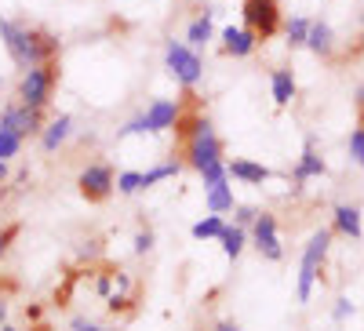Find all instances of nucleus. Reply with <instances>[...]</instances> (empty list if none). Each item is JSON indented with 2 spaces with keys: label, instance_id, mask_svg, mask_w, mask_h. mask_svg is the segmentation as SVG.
Returning a JSON list of instances; mask_svg holds the SVG:
<instances>
[{
  "label": "nucleus",
  "instance_id": "obj_14",
  "mask_svg": "<svg viewBox=\"0 0 364 331\" xmlns=\"http://www.w3.org/2000/svg\"><path fill=\"white\" fill-rule=\"evenodd\" d=\"M215 8H204L197 18H190V26H186V44L193 48V51H204L211 40H215Z\"/></svg>",
  "mask_w": 364,
  "mask_h": 331
},
{
  "label": "nucleus",
  "instance_id": "obj_9",
  "mask_svg": "<svg viewBox=\"0 0 364 331\" xmlns=\"http://www.w3.org/2000/svg\"><path fill=\"white\" fill-rule=\"evenodd\" d=\"M44 124H48V120H44V109L22 106L18 99H11V102L0 106V128H11V131H18L22 139H41Z\"/></svg>",
  "mask_w": 364,
  "mask_h": 331
},
{
  "label": "nucleus",
  "instance_id": "obj_11",
  "mask_svg": "<svg viewBox=\"0 0 364 331\" xmlns=\"http://www.w3.org/2000/svg\"><path fill=\"white\" fill-rule=\"evenodd\" d=\"M142 113H146V128H149V135H161V131H171V128L178 124L182 102H178V99H154Z\"/></svg>",
  "mask_w": 364,
  "mask_h": 331
},
{
  "label": "nucleus",
  "instance_id": "obj_19",
  "mask_svg": "<svg viewBox=\"0 0 364 331\" xmlns=\"http://www.w3.org/2000/svg\"><path fill=\"white\" fill-rule=\"evenodd\" d=\"M204 207H208L211 215H230V212H233L237 197H233L230 178H226V183H219V186H211V190H204Z\"/></svg>",
  "mask_w": 364,
  "mask_h": 331
},
{
  "label": "nucleus",
  "instance_id": "obj_2",
  "mask_svg": "<svg viewBox=\"0 0 364 331\" xmlns=\"http://www.w3.org/2000/svg\"><path fill=\"white\" fill-rule=\"evenodd\" d=\"M171 131H175V139L182 142V164H186V168L200 171V168H208V164L223 161V149H226V146H223L215 124H211L204 113H182L178 124H175Z\"/></svg>",
  "mask_w": 364,
  "mask_h": 331
},
{
  "label": "nucleus",
  "instance_id": "obj_40",
  "mask_svg": "<svg viewBox=\"0 0 364 331\" xmlns=\"http://www.w3.org/2000/svg\"><path fill=\"white\" fill-rule=\"evenodd\" d=\"M0 331H18V327H11V324L4 320V324H0Z\"/></svg>",
  "mask_w": 364,
  "mask_h": 331
},
{
  "label": "nucleus",
  "instance_id": "obj_45",
  "mask_svg": "<svg viewBox=\"0 0 364 331\" xmlns=\"http://www.w3.org/2000/svg\"><path fill=\"white\" fill-rule=\"evenodd\" d=\"M360 92H364V87H360Z\"/></svg>",
  "mask_w": 364,
  "mask_h": 331
},
{
  "label": "nucleus",
  "instance_id": "obj_27",
  "mask_svg": "<svg viewBox=\"0 0 364 331\" xmlns=\"http://www.w3.org/2000/svg\"><path fill=\"white\" fill-rule=\"evenodd\" d=\"M132 135H149V128H146V113H135V116H128L124 124L117 128V139H132Z\"/></svg>",
  "mask_w": 364,
  "mask_h": 331
},
{
  "label": "nucleus",
  "instance_id": "obj_38",
  "mask_svg": "<svg viewBox=\"0 0 364 331\" xmlns=\"http://www.w3.org/2000/svg\"><path fill=\"white\" fill-rule=\"evenodd\" d=\"M117 288L120 291H132V277L128 273H117Z\"/></svg>",
  "mask_w": 364,
  "mask_h": 331
},
{
  "label": "nucleus",
  "instance_id": "obj_7",
  "mask_svg": "<svg viewBox=\"0 0 364 331\" xmlns=\"http://www.w3.org/2000/svg\"><path fill=\"white\" fill-rule=\"evenodd\" d=\"M77 190H80V197H84L87 204H102V200H109V197L117 193V171H113V164L95 161V164L80 168V175H77Z\"/></svg>",
  "mask_w": 364,
  "mask_h": 331
},
{
  "label": "nucleus",
  "instance_id": "obj_25",
  "mask_svg": "<svg viewBox=\"0 0 364 331\" xmlns=\"http://www.w3.org/2000/svg\"><path fill=\"white\" fill-rule=\"evenodd\" d=\"M117 193H120V197L142 193V171H120V175H117Z\"/></svg>",
  "mask_w": 364,
  "mask_h": 331
},
{
  "label": "nucleus",
  "instance_id": "obj_34",
  "mask_svg": "<svg viewBox=\"0 0 364 331\" xmlns=\"http://www.w3.org/2000/svg\"><path fill=\"white\" fill-rule=\"evenodd\" d=\"M18 237V226H8V229H0V259H4L11 251V240Z\"/></svg>",
  "mask_w": 364,
  "mask_h": 331
},
{
  "label": "nucleus",
  "instance_id": "obj_29",
  "mask_svg": "<svg viewBox=\"0 0 364 331\" xmlns=\"http://www.w3.org/2000/svg\"><path fill=\"white\" fill-rule=\"evenodd\" d=\"M154 244H157V233L154 229H139L135 233V240H132V248H135V255H149V251H154Z\"/></svg>",
  "mask_w": 364,
  "mask_h": 331
},
{
  "label": "nucleus",
  "instance_id": "obj_26",
  "mask_svg": "<svg viewBox=\"0 0 364 331\" xmlns=\"http://www.w3.org/2000/svg\"><path fill=\"white\" fill-rule=\"evenodd\" d=\"M200 175V183H204V190H211V186H219V183H226V161H215V164H208V168H200L197 171Z\"/></svg>",
  "mask_w": 364,
  "mask_h": 331
},
{
  "label": "nucleus",
  "instance_id": "obj_33",
  "mask_svg": "<svg viewBox=\"0 0 364 331\" xmlns=\"http://www.w3.org/2000/svg\"><path fill=\"white\" fill-rule=\"evenodd\" d=\"M357 313V306L350 303V298H336V310H331V317L336 320H346V317H353Z\"/></svg>",
  "mask_w": 364,
  "mask_h": 331
},
{
  "label": "nucleus",
  "instance_id": "obj_8",
  "mask_svg": "<svg viewBox=\"0 0 364 331\" xmlns=\"http://www.w3.org/2000/svg\"><path fill=\"white\" fill-rule=\"evenodd\" d=\"M248 244L266 259V262H281L284 248H281V226L273 212H259V219L248 226Z\"/></svg>",
  "mask_w": 364,
  "mask_h": 331
},
{
  "label": "nucleus",
  "instance_id": "obj_5",
  "mask_svg": "<svg viewBox=\"0 0 364 331\" xmlns=\"http://www.w3.org/2000/svg\"><path fill=\"white\" fill-rule=\"evenodd\" d=\"M328 248H331V229H317V233L306 240V248H302V262H299V284H295L299 303H310L314 284H317V277H321V266H324V259H328Z\"/></svg>",
  "mask_w": 364,
  "mask_h": 331
},
{
  "label": "nucleus",
  "instance_id": "obj_22",
  "mask_svg": "<svg viewBox=\"0 0 364 331\" xmlns=\"http://www.w3.org/2000/svg\"><path fill=\"white\" fill-rule=\"evenodd\" d=\"M178 171H182V161H164V164H154L149 171H142V190H154L157 183L178 178Z\"/></svg>",
  "mask_w": 364,
  "mask_h": 331
},
{
  "label": "nucleus",
  "instance_id": "obj_13",
  "mask_svg": "<svg viewBox=\"0 0 364 331\" xmlns=\"http://www.w3.org/2000/svg\"><path fill=\"white\" fill-rule=\"evenodd\" d=\"M73 113H58V116H51L48 124H44V131H41V149L44 153H58L70 139H73Z\"/></svg>",
  "mask_w": 364,
  "mask_h": 331
},
{
  "label": "nucleus",
  "instance_id": "obj_37",
  "mask_svg": "<svg viewBox=\"0 0 364 331\" xmlns=\"http://www.w3.org/2000/svg\"><path fill=\"white\" fill-rule=\"evenodd\" d=\"M211 331H240V327H237V320H219Z\"/></svg>",
  "mask_w": 364,
  "mask_h": 331
},
{
  "label": "nucleus",
  "instance_id": "obj_32",
  "mask_svg": "<svg viewBox=\"0 0 364 331\" xmlns=\"http://www.w3.org/2000/svg\"><path fill=\"white\" fill-rule=\"evenodd\" d=\"M70 331H117V327L95 324V320H87V317H73V320H70Z\"/></svg>",
  "mask_w": 364,
  "mask_h": 331
},
{
  "label": "nucleus",
  "instance_id": "obj_12",
  "mask_svg": "<svg viewBox=\"0 0 364 331\" xmlns=\"http://www.w3.org/2000/svg\"><path fill=\"white\" fill-rule=\"evenodd\" d=\"M219 40H223V55L226 58H252L255 55V48H259V37L252 33L248 26H223V33H219Z\"/></svg>",
  "mask_w": 364,
  "mask_h": 331
},
{
  "label": "nucleus",
  "instance_id": "obj_20",
  "mask_svg": "<svg viewBox=\"0 0 364 331\" xmlns=\"http://www.w3.org/2000/svg\"><path fill=\"white\" fill-rule=\"evenodd\" d=\"M219 244H223V255H226L230 262H237L240 255H245V248H248V229L237 226V222H233V226L226 222V229L219 233Z\"/></svg>",
  "mask_w": 364,
  "mask_h": 331
},
{
  "label": "nucleus",
  "instance_id": "obj_1",
  "mask_svg": "<svg viewBox=\"0 0 364 331\" xmlns=\"http://www.w3.org/2000/svg\"><path fill=\"white\" fill-rule=\"evenodd\" d=\"M0 40H4V51L15 63V70L41 66L48 58H58V51H63V40H58L51 29L29 26V22H18V18H0Z\"/></svg>",
  "mask_w": 364,
  "mask_h": 331
},
{
  "label": "nucleus",
  "instance_id": "obj_35",
  "mask_svg": "<svg viewBox=\"0 0 364 331\" xmlns=\"http://www.w3.org/2000/svg\"><path fill=\"white\" fill-rule=\"evenodd\" d=\"M109 284H113V277H109V273H102V277L95 281V291H99V295L106 298V295H109Z\"/></svg>",
  "mask_w": 364,
  "mask_h": 331
},
{
  "label": "nucleus",
  "instance_id": "obj_39",
  "mask_svg": "<svg viewBox=\"0 0 364 331\" xmlns=\"http://www.w3.org/2000/svg\"><path fill=\"white\" fill-rule=\"evenodd\" d=\"M4 320H8V303L0 298V324H4Z\"/></svg>",
  "mask_w": 364,
  "mask_h": 331
},
{
  "label": "nucleus",
  "instance_id": "obj_16",
  "mask_svg": "<svg viewBox=\"0 0 364 331\" xmlns=\"http://www.w3.org/2000/svg\"><path fill=\"white\" fill-rule=\"evenodd\" d=\"M331 222H336V233H343L350 240H360L364 237V222H360V207L357 204H336Z\"/></svg>",
  "mask_w": 364,
  "mask_h": 331
},
{
  "label": "nucleus",
  "instance_id": "obj_23",
  "mask_svg": "<svg viewBox=\"0 0 364 331\" xmlns=\"http://www.w3.org/2000/svg\"><path fill=\"white\" fill-rule=\"evenodd\" d=\"M226 229V219L223 215H204V219H197L193 226H190V237L193 240H219V233Z\"/></svg>",
  "mask_w": 364,
  "mask_h": 331
},
{
  "label": "nucleus",
  "instance_id": "obj_3",
  "mask_svg": "<svg viewBox=\"0 0 364 331\" xmlns=\"http://www.w3.org/2000/svg\"><path fill=\"white\" fill-rule=\"evenodd\" d=\"M58 77H63V70H58V58H48V63H41V66L22 70L18 87H15V99H18L22 106L48 109V106H51V99H55Z\"/></svg>",
  "mask_w": 364,
  "mask_h": 331
},
{
  "label": "nucleus",
  "instance_id": "obj_31",
  "mask_svg": "<svg viewBox=\"0 0 364 331\" xmlns=\"http://www.w3.org/2000/svg\"><path fill=\"white\" fill-rule=\"evenodd\" d=\"M255 219H259V207H252V204H237V207H233V222H237V226L248 229Z\"/></svg>",
  "mask_w": 364,
  "mask_h": 331
},
{
  "label": "nucleus",
  "instance_id": "obj_42",
  "mask_svg": "<svg viewBox=\"0 0 364 331\" xmlns=\"http://www.w3.org/2000/svg\"><path fill=\"white\" fill-rule=\"evenodd\" d=\"M360 26H364V11H360Z\"/></svg>",
  "mask_w": 364,
  "mask_h": 331
},
{
  "label": "nucleus",
  "instance_id": "obj_4",
  "mask_svg": "<svg viewBox=\"0 0 364 331\" xmlns=\"http://www.w3.org/2000/svg\"><path fill=\"white\" fill-rule=\"evenodd\" d=\"M164 70H168V77H171L178 87L193 92V87L204 80V55L193 51L186 40L168 37V40H164Z\"/></svg>",
  "mask_w": 364,
  "mask_h": 331
},
{
  "label": "nucleus",
  "instance_id": "obj_24",
  "mask_svg": "<svg viewBox=\"0 0 364 331\" xmlns=\"http://www.w3.org/2000/svg\"><path fill=\"white\" fill-rule=\"evenodd\" d=\"M22 146H26V139L18 135V131H11V128H0V161H15L18 153H22Z\"/></svg>",
  "mask_w": 364,
  "mask_h": 331
},
{
  "label": "nucleus",
  "instance_id": "obj_43",
  "mask_svg": "<svg viewBox=\"0 0 364 331\" xmlns=\"http://www.w3.org/2000/svg\"><path fill=\"white\" fill-rule=\"evenodd\" d=\"M0 87H4V77H0Z\"/></svg>",
  "mask_w": 364,
  "mask_h": 331
},
{
  "label": "nucleus",
  "instance_id": "obj_36",
  "mask_svg": "<svg viewBox=\"0 0 364 331\" xmlns=\"http://www.w3.org/2000/svg\"><path fill=\"white\" fill-rule=\"evenodd\" d=\"M11 183V171H8V161H0V193H4V186Z\"/></svg>",
  "mask_w": 364,
  "mask_h": 331
},
{
  "label": "nucleus",
  "instance_id": "obj_41",
  "mask_svg": "<svg viewBox=\"0 0 364 331\" xmlns=\"http://www.w3.org/2000/svg\"><path fill=\"white\" fill-rule=\"evenodd\" d=\"M33 331H48V327H44V324H41V327H33Z\"/></svg>",
  "mask_w": 364,
  "mask_h": 331
},
{
  "label": "nucleus",
  "instance_id": "obj_15",
  "mask_svg": "<svg viewBox=\"0 0 364 331\" xmlns=\"http://www.w3.org/2000/svg\"><path fill=\"white\" fill-rule=\"evenodd\" d=\"M226 175L237 178V183H245V186H262V183H269V178H273V171H269L266 164L248 161V157H233V161L226 164Z\"/></svg>",
  "mask_w": 364,
  "mask_h": 331
},
{
  "label": "nucleus",
  "instance_id": "obj_17",
  "mask_svg": "<svg viewBox=\"0 0 364 331\" xmlns=\"http://www.w3.org/2000/svg\"><path fill=\"white\" fill-rule=\"evenodd\" d=\"M295 92H299V84H295V73L291 70H273L269 73V95H273V106H277V109L291 106Z\"/></svg>",
  "mask_w": 364,
  "mask_h": 331
},
{
  "label": "nucleus",
  "instance_id": "obj_6",
  "mask_svg": "<svg viewBox=\"0 0 364 331\" xmlns=\"http://www.w3.org/2000/svg\"><path fill=\"white\" fill-rule=\"evenodd\" d=\"M240 26H248L252 33L259 37V44L262 40H273L281 33V26H284V18H281V0H240Z\"/></svg>",
  "mask_w": 364,
  "mask_h": 331
},
{
  "label": "nucleus",
  "instance_id": "obj_28",
  "mask_svg": "<svg viewBox=\"0 0 364 331\" xmlns=\"http://www.w3.org/2000/svg\"><path fill=\"white\" fill-rule=\"evenodd\" d=\"M346 149H350V161H353L357 168H364V124L350 131V142H346Z\"/></svg>",
  "mask_w": 364,
  "mask_h": 331
},
{
  "label": "nucleus",
  "instance_id": "obj_18",
  "mask_svg": "<svg viewBox=\"0 0 364 331\" xmlns=\"http://www.w3.org/2000/svg\"><path fill=\"white\" fill-rule=\"evenodd\" d=\"M306 48H310L317 58H331V51H336V29H331L324 18L310 22V37H306Z\"/></svg>",
  "mask_w": 364,
  "mask_h": 331
},
{
  "label": "nucleus",
  "instance_id": "obj_10",
  "mask_svg": "<svg viewBox=\"0 0 364 331\" xmlns=\"http://www.w3.org/2000/svg\"><path fill=\"white\" fill-rule=\"evenodd\" d=\"M328 175V161L317 153V139L314 135H306V142H302V157H299V164H295V175H291V190L299 193L302 186L310 183V178H324Z\"/></svg>",
  "mask_w": 364,
  "mask_h": 331
},
{
  "label": "nucleus",
  "instance_id": "obj_44",
  "mask_svg": "<svg viewBox=\"0 0 364 331\" xmlns=\"http://www.w3.org/2000/svg\"><path fill=\"white\" fill-rule=\"evenodd\" d=\"M360 109H364V102H360Z\"/></svg>",
  "mask_w": 364,
  "mask_h": 331
},
{
  "label": "nucleus",
  "instance_id": "obj_30",
  "mask_svg": "<svg viewBox=\"0 0 364 331\" xmlns=\"http://www.w3.org/2000/svg\"><path fill=\"white\" fill-rule=\"evenodd\" d=\"M106 310L117 317V313H128L132 310V295L128 291H117V295H106Z\"/></svg>",
  "mask_w": 364,
  "mask_h": 331
},
{
  "label": "nucleus",
  "instance_id": "obj_21",
  "mask_svg": "<svg viewBox=\"0 0 364 331\" xmlns=\"http://www.w3.org/2000/svg\"><path fill=\"white\" fill-rule=\"evenodd\" d=\"M310 22H314V18H306V15H291V18L281 26V29H284V40H288V48H306Z\"/></svg>",
  "mask_w": 364,
  "mask_h": 331
}]
</instances>
